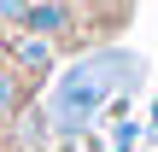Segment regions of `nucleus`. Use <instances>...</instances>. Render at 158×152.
<instances>
[{
	"label": "nucleus",
	"mask_w": 158,
	"mask_h": 152,
	"mask_svg": "<svg viewBox=\"0 0 158 152\" xmlns=\"http://www.w3.org/2000/svg\"><path fill=\"white\" fill-rule=\"evenodd\" d=\"M0 129H6V123H0Z\"/></svg>",
	"instance_id": "nucleus-6"
},
{
	"label": "nucleus",
	"mask_w": 158,
	"mask_h": 152,
	"mask_svg": "<svg viewBox=\"0 0 158 152\" xmlns=\"http://www.w3.org/2000/svg\"><path fill=\"white\" fill-rule=\"evenodd\" d=\"M70 23H76V6H70V0H35V6L23 12L18 29H23V35H41V41L59 47V41L70 35Z\"/></svg>",
	"instance_id": "nucleus-2"
},
{
	"label": "nucleus",
	"mask_w": 158,
	"mask_h": 152,
	"mask_svg": "<svg viewBox=\"0 0 158 152\" xmlns=\"http://www.w3.org/2000/svg\"><path fill=\"white\" fill-rule=\"evenodd\" d=\"M29 6H35V0H0V23H23Z\"/></svg>",
	"instance_id": "nucleus-5"
},
{
	"label": "nucleus",
	"mask_w": 158,
	"mask_h": 152,
	"mask_svg": "<svg viewBox=\"0 0 158 152\" xmlns=\"http://www.w3.org/2000/svg\"><path fill=\"white\" fill-rule=\"evenodd\" d=\"M6 64H12L18 76H29V82H35V76H53V70H59V47H53V41H41V35H23V29H18V35H12V59H6Z\"/></svg>",
	"instance_id": "nucleus-3"
},
{
	"label": "nucleus",
	"mask_w": 158,
	"mask_h": 152,
	"mask_svg": "<svg viewBox=\"0 0 158 152\" xmlns=\"http://www.w3.org/2000/svg\"><path fill=\"white\" fill-rule=\"evenodd\" d=\"M29 94H35V88H29V76H18V70L0 59V123H6V129H12V117H23V111H29Z\"/></svg>",
	"instance_id": "nucleus-4"
},
{
	"label": "nucleus",
	"mask_w": 158,
	"mask_h": 152,
	"mask_svg": "<svg viewBox=\"0 0 158 152\" xmlns=\"http://www.w3.org/2000/svg\"><path fill=\"white\" fill-rule=\"evenodd\" d=\"M135 70V59L129 53H117V47H100V53H88V59H76L59 82H53V94H47V129H59V135H76V129H88L100 111H106V100L123 88V76Z\"/></svg>",
	"instance_id": "nucleus-1"
}]
</instances>
